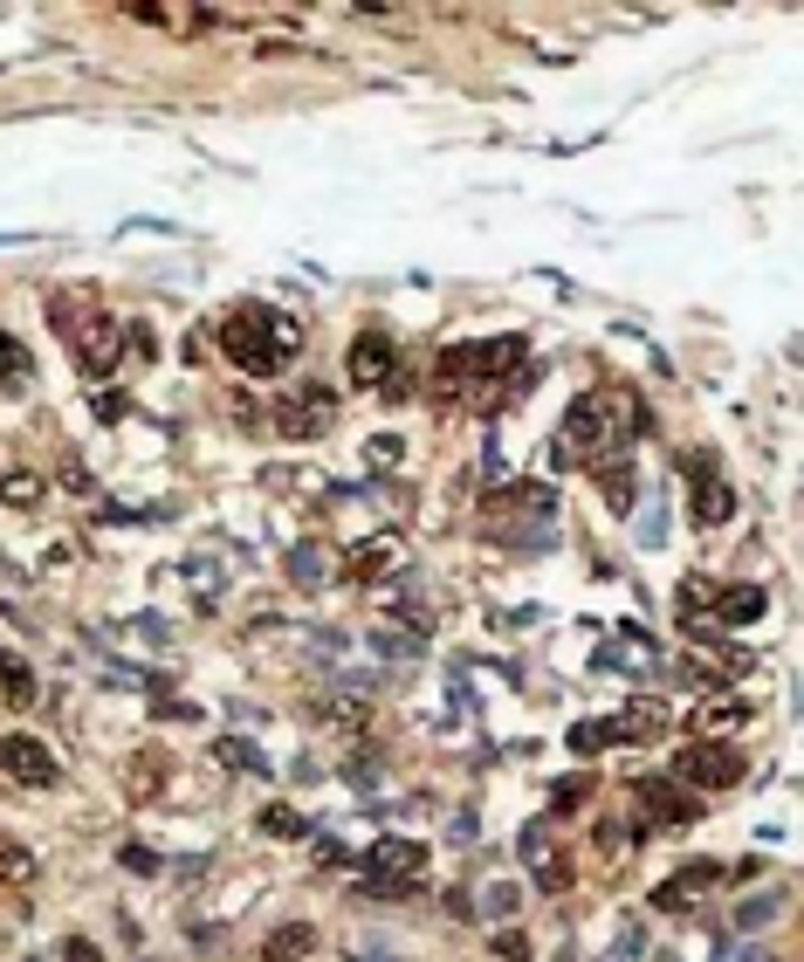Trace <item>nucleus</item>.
Here are the masks:
<instances>
[{
	"label": "nucleus",
	"mask_w": 804,
	"mask_h": 962,
	"mask_svg": "<svg viewBox=\"0 0 804 962\" xmlns=\"http://www.w3.org/2000/svg\"><path fill=\"white\" fill-rule=\"evenodd\" d=\"M303 331H296V316L283 310H268V303H241L227 324H220V351H227V365H241L248 379H275L296 357Z\"/></svg>",
	"instance_id": "1"
},
{
	"label": "nucleus",
	"mask_w": 804,
	"mask_h": 962,
	"mask_svg": "<svg viewBox=\"0 0 804 962\" xmlns=\"http://www.w3.org/2000/svg\"><path fill=\"white\" fill-rule=\"evenodd\" d=\"M496 955H502V962H537V949H530V935H522V929H502V935H496Z\"/></svg>",
	"instance_id": "32"
},
{
	"label": "nucleus",
	"mask_w": 804,
	"mask_h": 962,
	"mask_svg": "<svg viewBox=\"0 0 804 962\" xmlns=\"http://www.w3.org/2000/svg\"><path fill=\"white\" fill-rule=\"evenodd\" d=\"M0 770H8L14 784H56V756H49V743L42 736H8L0 743Z\"/></svg>",
	"instance_id": "9"
},
{
	"label": "nucleus",
	"mask_w": 804,
	"mask_h": 962,
	"mask_svg": "<svg viewBox=\"0 0 804 962\" xmlns=\"http://www.w3.org/2000/svg\"><path fill=\"white\" fill-rule=\"evenodd\" d=\"M303 955H316V929H310V921H283V929L262 942V962H303Z\"/></svg>",
	"instance_id": "18"
},
{
	"label": "nucleus",
	"mask_w": 804,
	"mask_h": 962,
	"mask_svg": "<svg viewBox=\"0 0 804 962\" xmlns=\"http://www.w3.org/2000/svg\"><path fill=\"white\" fill-rule=\"evenodd\" d=\"M158 784H166V756H138L131 764V797H151Z\"/></svg>",
	"instance_id": "30"
},
{
	"label": "nucleus",
	"mask_w": 804,
	"mask_h": 962,
	"mask_svg": "<svg viewBox=\"0 0 804 962\" xmlns=\"http://www.w3.org/2000/svg\"><path fill=\"white\" fill-rule=\"evenodd\" d=\"M688 509H695V523H729V516H736V489H729V481H722V474H695V495H688Z\"/></svg>",
	"instance_id": "13"
},
{
	"label": "nucleus",
	"mask_w": 804,
	"mask_h": 962,
	"mask_svg": "<svg viewBox=\"0 0 804 962\" xmlns=\"http://www.w3.org/2000/svg\"><path fill=\"white\" fill-rule=\"evenodd\" d=\"M56 962H104V949H97L90 935H69V942L56 949Z\"/></svg>",
	"instance_id": "37"
},
{
	"label": "nucleus",
	"mask_w": 804,
	"mask_h": 962,
	"mask_svg": "<svg viewBox=\"0 0 804 962\" xmlns=\"http://www.w3.org/2000/svg\"><path fill=\"white\" fill-rule=\"evenodd\" d=\"M283 571H290V585H303V591H316V585H324V550H316V543H296L290 557H283Z\"/></svg>",
	"instance_id": "23"
},
{
	"label": "nucleus",
	"mask_w": 804,
	"mask_h": 962,
	"mask_svg": "<svg viewBox=\"0 0 804 962\" xmlns=\"http://www.w3.org/2000/svg\"><path fill=\"white\" fill-rule=\"evenodd\" d=\"M722 962H777L771 949H749V942H729V949H722Z\"/></svg>",
	"instance_id": "42"
},
{
	"label": "nucleus",
	"mask_w": 804,
	"mask_h": 962,
	"mask_svg": "<svg viewBox=\"0 0 804 962\" xmlns=\"http://www.w3.org/2000/svg\"><path fill=\"white\" fill-rule=\"evenodd\" d=\"M702 818V797L680 791L667 777H639V832H660V825H688Z\"/></svg>",
	"instance_id": "7"
},
{
	"label": "nucleus",
	"mask_w": 804,
	"mask_h": 962,
	"mask_svg": "<svg viewBox=\"0 0 804 962\" xmlns=\"http://www.w3.org/2000/svg\"><path fill=\"white\" fill-rule=\"evenodd\" d=\"M125 351L131 357H158V331L151 324H125Z\"/></svg>",
	"instance_id": "36"
},
{
	"label": "nucleus",
	"mask_w": 804,
	"mask_h": 962,
	"mask_svg": "<svg viewBox=\"0 0 804 962\" xmlns=\"http://www.w3.org/2000/svg\"><path fill=\"white\" fill-rule=\"evenodd\" d=\"M28 379H35V351H28L21 337L0 331V392H21Z\"/></svg>",
	"instance_id": "22"
},
{
	"label": "nucleus",
	"mask_w": 804,
	"mask_h": 962,
	"mask_svg": "<svg viewBox=\"0 0 804 962\" xmlns=\"http://www.w3.org/2000/svg\"><path fill=\"white\" fill-rule=\"evenodd\" d=\"M331 420H337V392H324V385H303L275 406V433L283 440H316Z\"/></svg>",
	"instance_id": "6"
},
{
	"label": "nucleus",
	"mask_w": 804,
	"mask_h": 962,
	"mask_svg": "<svg viewBox=\"0 0 804 962\" xmlns=\"http://www.w3.org/2000/svg\"><path fill=\"white\" fill-rule=\"evenodd\" d=\"M420 860H426L420 838H372V846L357 853L365 880H406V873H420Z\"/></svg>",
	"instance_id": "10"
},
{
	"label": "nucleus",
	"mask_w": 804,
	"mask_h": 962,
	"mask_svg": "<svg viewBox=\"0 0 804 962\" xmlns=\"http://www.w3.org/2000/svg\"><path fill=\"white\" fill-rule=\"evenodd\" d=\"M606 743H612V729H606V721H578V729H571V749H578V756L606 749Z\"/></svg>",
	"instance_id": "33"
},
{
	"label": "nucleus",
	"mask_w": 804,
	"mask_h": 962,
	"mask_svg": "<svg viewBox=\"0 0 804 962\" xmlns=\"http://www.w3.org/2000/svg\"><path fill=\"white\" fill-rule=\"evenodd\" d=\"M351 962H392V955H385V949H372V955H365V949H357V955H351Z\"/></svg>",
	"instance_id": "44"
},
{
	"label": "nucleus",
	"mask_w": 804,
	"mask_h": 962,
	"mask_svg": "<svg viewBox=\"0 0 804 962\" xmlns=\"http://www.w3.org/2000/svg\"><path fill=\"white\" fill-rule=\"evenodd\" d=\"M743 770H749V756H743L736 743H702V736H695L688 749L674 756V784H680V791H695V797H702V791H729V784H743Z\"/></svg>",
	"instance_id": "3"
},
{
	"label": "nucleus",
	"mask_w": 804,
	"mask_h": 962,
	"mask_svg": "<svg viewBox=\"0 0 804 962\" xmlns=\"http://www.w3.org/2000/svg\"><path fill=\"white\" fill-rule=\"evenodd\" d=\"M516 901H522V894L509 887V880H496V887H489V914H516Z\"/></svg>",
	"instance_id": "41"
},
{
	"label": "nucleus",
	"mask_w": 804,
	"mask_h": 962,
	"mask_svg": "<svg viewBox=\"0 0 804 962\" xmlns=\"http://www.w3.org/2000/svg\"><path fill=\"white\" fill-rule=\"evenodd\" d=\"M626 846H633V825H619V818L598 825V853H606V860H626Z\"/></svg>",
	"instance_id": "31"
},
{
	"label": "nucleus",
	"mask_w": 804,
	"mask_h": 962,
	"mask_svg": "<svg viewBox=\"0 0 804 962\" xmlns=\"http://www.w3.org/2000/svg\"><path fill=\"white\" fill-rule=\"evenodd\" d=\"M537 887H543V894H565V887H571V866H565V860H550V866L537 873Z\"/></svg>",
	"instance_id": "38"
},
{
	"label": "nucleus",
	"mask_w": 804,
	"mask_h": 962,
	"mask_svg": "<svg viewBox=\"0 0 804 962\" xmlns=\"http://www.w3.org/2000/svg\"><path fill=\"white\" fill-rule=\"evenodd\" d=\"M591 474H598V495H606L612 516H626V509L639 502V468H633V461H598Z\"/></svg>",
	"instance_id": "14"
},
{
	"label": "nucleus",
	"mask_w": 804,
	"mask_h": 962,
	"mask_svg": "<svg viewBox=\"0 0 804 962\" xmlns=\"http://www.w3.org/2000/svg\"><path fill=\"white\" fill-rule=\"evenodd\" d=\"M214 756H220L227 770H268V756H262L248 736H220V743H214Z\"/></svg>",
	"instance_id": "25"
},
{
	"label": "nucleus",
	"mask_w": 804,
	"mask_h": 962,
	"mask_svg": "<svg viewBox=\"0 0 804 962\" xmlns=\"http://www.w3.org/2000/svg\"><path fill=\"white\" fill-rule=\"evenodd\" d=\"M392 365H399V351H392L385 331H365V337L351 344V385H385Z\"/></svg>",
	"instance_id": "12"
},
{
	"label": "nucleus",
	"mask_w": 804,
	"mask_h": 962,
	"mask_svg": "<svg viewBox=\"0 0 804 962\" xmlns=\"http://www.w3.org/2000/svg\"><path fill=\"white\" fill-rule=\"evenodd\" d=\"M771 914H777V894H756V901H743L729 921H736V935H756V929H763Z\"/></svg>",
	"instance_id": "29"
},
{
	"label": "nucleus",
	"mask_w": 804,
	"mask_h": 962,
	"mask_svg": "<svg viewBox=\"0 0 804 962\" xmlns=\"http://www.w3.org/2000/svg\"><path fill=\"white\" fill-rule=\"evenodd\" d=\"M606 729H612V743H647V736H660V729H667V708H660V701H633L626 715H612V721H606Z\"/></svg>",
	"instance_id": "16"
},
{
	"label": "nucleus",
	"mask_w": 804,
	"mask_h": 962,
	"mask_svg": "<svg viewBox=\"0 0 804 962\" xmlns=\"http://www.w3.org/2000/svg\"><path fill=\"white\" fill-rule=\"evenodd\" d=\"M0 701H8V708H35V701H42V688H35V667L14 660V654H0Z\"/></svg>",
	"instance_id": "21"
},
{
	"label": "nucleus",
	"mask_w": 804,
	"mask_h": 962,
	"mask_svg": "<svg viewBox=\"0 0 804 962\" xmlns=\"http://www.w3.org/2000/svg\"><path fill=\"white\" fill-rule=\"evenodd\" d=\"M743 721H749V701H708V708H695L688 729H695L702 743H722L729 729H743Z\"/></svg>",
	"instance_id": "19"
},
{
	"label": "nucleus",
	"mask_w": 804,
	"mask_h": 962,
	"mask_svg": "<svg viewBox=\"0 0 804 962\" xmlns=\"http://www.w3.org/2000/svg\"><path fill=\"white\" fill-rule=\"evenodd\" d=\"M62 481H69V489H76V495H90V474H84V461H76V454L62 461Z\"/></svg>",
	"instance_id": "43"
},
{
	"label": "nucleus",
	"mask_w": 804,
	"mask_h": 962,
	"mask_svg": "<svg viewBox=\"0 0 804 962\" xmlns=\"http://www.w3.org/2000/svg\"><path fill=\"white\" fill-rule=\"evenodd\" d=\"M660 962H674V955H660Z\"/></svg>",
	"instance_id": "45"
},
{
	"label": "nucleus",
	"mask_w": 804,
	"mask_h": 962,
	"mask_svg": "<svg viewBox=\"0 0 804 962\" xmlns=\"http://www.w3.org/2000/svg\"><path fill=\"white\" fill-rule=\"evenodd\" d=\"M612 406L598 392H585V399H571V413H565V440H557V461H571V454H585V461H598L612 448Z\"/></svg>",
	"instance_id": "5"
},
{
	"label": "nucleus",
	"mask_w": 804,
	"mask_h": 962,
	"mask_svg": "<svg viewBox=\"0 0 804 962\" xmlns=\"http://www.w3.org/2000/svg\"><path fill=\"white\" fill-rule=\"evenodd\" d=\"M69 337H76V365H84L90 392H97V385H110L117 372H125V324H117L110 310H90V316H84V324H76Z\"/></svg>",
	"instance_id": "4"
},
{
	"label": "nucleus",
	"mask_w": 804,
	"mask_h": 962,
	"mask_svg": "<svg viewBox=\"0 0 804 962\" xmlns=\"http://www.w3.org/2000/svg\"><path fill=\"white\" fill-rule=\"evenodd\" d=\"M138 21H151V28H186V35H207L220 14L214 8H158V0H138V8H131Z\"/></svg>",
	"instance_id": "17"
},
{
	"label": "nucleus",
	"mask_w": 804,
	"mask_h": 962,
	"mask_svg": "<svg viewBox=\"0 0 804 962\" xmlns=\"http://www.w3.org/2000/svg\"><path fill=\"white\" fill-rule=\"evenodd\" d=\"M151 715H166V721H193L199 708H193V701H166V695H151Z\"/></svg>",
	"instance_id": "39"
},
{
	"label": "nucleus",
	"mask_w": 804,
	"mask_h": 962,
	"mask_svg": "<svg viewBox=\"0 0 804 962\" xmlns=\"http://www.w3.org/2000/svg\"><path fill=\"white\" fill-rule=\"evenodd\" d=\"M399 454H406V440H399V433H379L372 448H365V461H372V468H392Z\"/></svg>",
	"instance_id": "35"
},
{
	"label": "nucleus",
	"mask_w": 804,
	"mask_h": 962,
	"mask_svg": "<svg viewBox=\"0 0 804 962\" xmlns=\"http://www.w3.org/2000/svg\"><path fill=\"white\" fill-rule=\"evenodd\" d=\"M715 880H722V866H715V860H688L674 880H660V887L647 894V907H654V914H680L688 901H702V894L715 887Z\"/></svg>",
	"instance_id": "8"
},
{
	"label": "nucleus",
	"mask_w": 804,
	"mask_h": 962,
	"mask_svg": "<svg viewBox=\"0 0 804 962\" xmlns=\"http://www.w3.org/2000/svg\"><path fill=\"white\" fill-rule=\"evenodd\" d=\"M117 860H125V873H138V880H151L158 866H166V860H158L151 846H125V853H117Z\"/></svg>",
	"instance_id": "34"
},
{
	"label": "nucleus",
	"mask_w": 804,
	"mask_h": 962,
	"mask_svg": "<svg viewBox=\"0 0 804 962\" xmlns=\"http://www.w3.org/2000/svg\"><path fill=\"white\" fill-rule=\"evenodd\" d=\"M35 880V853L28 846H0V887H28Z\"/></svg>",
	"instance_id": "27"
},
{
	"label": "nucleus",
	"mask_w": 804,
	"mask_h": 962,
	"mask_svg": "<svg viewBox=\"0 0 804 962\" xmlns=\"http://www.w3.org/2000/svg\"><path fill=\"white\" fill-rule=\"evenodd\" d=\"M522 357H530V344L522 337H489V344H454V351H440V365H433V385H426V399L433 406H474L481 399V385L489 379H502V372H516Z\"/></svg>",
	"instance_id": "2"
},
{
	"label": "nucleus",
	"mask_w": 804,
	"mask_h": 962,
	"mask_svg": "<svg viewBox=\"0 0 804 962\" xmlns=\"http://www.w3.org/2000/svg\"><path fill=\"white\" fill-rule=\"evenodd\" d=\"M763 612H771V591H763V585L715 591V619H722V626H749V619H763Z\"/></svg>",
	"instance_id": "15"
},
{
	"label": "nucleus",
	"mask_w": 804,
	"mask_h": 962,
	"mask_svg": "<svg viewBox=\"0 0 804 962\" xmlns=\"http://www.w3.org/2000/svg\"><path fill=\"white\" fill-rule=\"evenodd\" d=\"M90 399H97V420H125V392L104 385V392H90Z\"/></svg>",
	"instance_id": "40"
},
{
	"label": "nucleus",
	"mask_w": 804,
	"mask_h": 962,
	"mask_svg": "<svg viewBox=\"0 0 804 962\" xmlns=\"http://www.w3.org/2000/svg\"><path fill=\"white\" fill-rule=\"evenodd\" d=\"M392 565H399V543L392 537H365V543L344 550V585H379Z\"/></svg>",
	"instance_id": "11"
},
{
	"label": "nucleus",
	"mask_w": 804,
	"mask_h": 962,
	"mask_svg": "<svg viewBox=\"0 0 804 962\" xmlns=\"http://www.w3.org/2000/svg\"><path fill=\"white\" fill-rule=\"evenodd\" d=\"M310 715L331 721V729H357V721H372V695H316Z\"/></svg>",
	"instance_id": "20"
},
{
	"label": "nucleus",
	"mask_w": 804,
	"mask_h": 962,
	"mask_svg": "<svg viewBox=\"0 0 804 962\" xmlns=\"http://www.w3.org/2000/svg\"><path fill=\"white\" fill-rule=\"evenodd\" d=\"M0 502H8V509H35V502H42V474H35V468H8V474H0Z\"/></svg>",
	"instance_id": "24"
},
{
	"label": "nucleus",
	"mask_w": 804,
	"mask_h": 962,
	"mask_svg": "<svg viewBox=\"0 0 804 962\" xmlns=\"http://www.w3.org/2000/svg\"><path fill=\"white\" fill-rule=\"evenodd\" d=\"M262 832H268V838H303V832H310V818H303V812H290V805H268V812H262Z\"/></svg>",
	"instance_id": "28"
},
{
	"label": "nucleus",
	"mask_w": 804,
	"mask_h": 962,
	"mask_svg": "<svg viewBox=\"0 0 804 962\" xmlns=\"http://www.w3.org/2000/svg\"><path fill=\"white\" fill-rule=\"evenodd\" d=\"M585 797H591V770H571V777L550 784V812H578Z\"/></svg>",
	"instance_id": "26"
}]
</instances>
